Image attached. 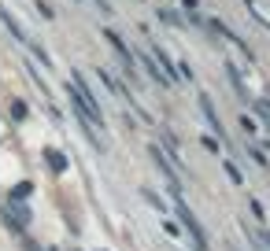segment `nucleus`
<instances>
[{"label":"nucleus","mask_w":270,"mask_h":251,"mask_svg":"<svg viewBox=\"0 0 270 251\" xmlns=\"http://www.w3.org/2000/svg\"><path fill=\"white\" fill-rule=\"evenodd\" d=\"M170 192H174V200H178V218L185 222V229L192 233V244H196V251H208V233H204V229H200V222L192 218V211L182 203V192H178V189H170Z\"/></svg>","instance_id":"nucleus-1"},{"label":"nucleus","mask_w":270,"mask_h":251,"mask_svg":"<svg viewBox=\"0 0 270 251\" xmlns=\"http://www.w3.org/2000/svg\"><path fill=\"white\" fill-rule=\"evenodd\" d=\"M104 33H108V41H111V48H115V52H118V59H122V67H126V74H130V78H134V74H137V70H134V52H130V48H126V44H122V41H118V33H111V30H104Z\"/></svg>","instance_id":"nucleus-2"},{"label":"nucleus","mask_w":270,"mask_h":251,"mask_svg":"<svg viewBox=\"0 0 270 251\" xmlns=\"http://www.w3.org/2000/svg\"><path fill=\"white\" fill-rule=\"evenodd\" d=\"M200 111H204V118H208V122H211V129H215V133L222 137V141H226V129H222L218 115H215V107H211V100H208V92H204V96H200Z\"/></svg>","instance_id":"nucleus-3"},{"label":"nucleus","mask_w":270,"mask_h":251,"mask_svg":"<svg viewBox=\"0 0 270 251\" xmlns=\"http://www.w3.org/2000/svg\"><path fill=\"white\" fill-rule=\"evenodd\" d=\"M0 22H4V26H8V30H12V33L18 37V41H22V44H26V41H30V37H26V30H22V26H18V22H15V15H12V11H8V7H0Z\"/></svg>","instance_id":"nucleus-4"},{"label":"nucleus","mask_w":270,"mask_h":251,"mask_svg":"<svg viewBox=\"0 0 270 251\" xmlns=\"http://www.w3.org/2000/svg\"><path fill=\"white\" fill-rule=\"evenodd\" d=\"M144 200H148V203H152V207H156V211H166V207H163V200H160V196H156V192H148V189H144Z\"/></svg>","instance_id":"nucleus-5"},{"label":"nucleus","mask_w":270,"mask_h":251,"mask_svg":"<svg viewBox=\"0 0 270 251\" xmlns=\"http://www.w3.org/2000/svg\"><path fill=\"white\" fill-rule=\"evenodd\" d=\"M226 174H230V181H234V185H240V181H244V178H240V170H237L234 163H226Z\"/></svg>","instance_id":"nucleus-6"},{"label":"nucleus","mask_w":270,"mask_h":251,"mask_svg":"<svg viewBox=\"0 0 270 251\" xmlns=\"http://www.w3.org/2000/svg\"><path fill=\"white\" fill-rule=\"evenodd\" d=\"M248 207H252V215H256V218H263V215H266V211H263V203H259V200H252Z\"/></svg>","instance_id":"nucleus-7"},{"label":"nucleus","mask_w":270,"mask_h":251,"mask_svg":"<svg viewBox=\"0 0 270 251\" xmlns=\"http://www.w3.org/2000/svg\"><path fill=\"white\" fill-rule=\"evenodd\" d=\"M263 240H266V244H270V233H266V237H263Z\"/></svg>","instance_id":"nucleus-8"}]
</instances>
